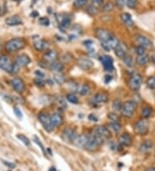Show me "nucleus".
I'll list each match as a JSON object with an SVG mask.
<instances>
[{
    "label": "nucleus",
    "instance_id": "1",
    "mask_svg": "<svg viewBox=\"0 0 155 171\" xmlns=\"http://www.w3.org/2000/svg\"><path fill=\"white\" fill-rule=\"evenodd\" d=\"M19 68L16 63L14 64L10 57L7 56H0V68L9 74H17Z\"/></svg>",
    "mask_w": 155,
    "mask_h": 171
},
{
    "label": "nucleus",
    "instance_id": "2",
    "mask_svg": "<svg viewBox=\"0 0 155 171\" xmlns=\"http://www.w3.org/2000/svg\"><path fill=\"white\" fill-rule=\"evenodd\" d=\"M26 45V42L23 38L16 37L10 39L5 43V49L9 53H13L23 49Z\"/></svg>",
    "mask_w": 155,
    "mask_h": 171
},
{
    "label": "nucleus",
    "instance_id": "3",
    "mask_svg": "<svg viewBox=\"0 0 155 171\" xmlns=\"http://www.w3.org/2000/svg\"><path fill=\"white\" fill-rule=\"evenodd\" d=\"M103 141H104V138H103L100 136H97L95 134L90 135L84 149L89 151H95L98 149L100 145L103 144Z\"/></svg>",
    "mask_w": 155,
    "mask_h": 171
},
{
    "label": "nucleus",
    "instance_id": "4",
    "mask_svg": "<svg viewBox=\"0 0 155 171\" xmlns=\"http://www.w3.org/2000/svg\"><path fill=\"white\" fill-rule=\"evenodd\" d=\"M137 108V103L134 100H127L122 103V107L121 109V116L127 118H130L134 116L135 112Z\"/></svg>",
    "mask_w": 155,
    "mask_h": 171
},
{
    "label": "nucleus",
    "instance_id": "5",
    "mask_svg": "<svg viewBox=\"0 0 155 171\" xmlns=\"http://www.w3.org/2000/svg\"><path fill=\"white\" fill-rule=\"evenodd\" d=\"M141 84H142V76L137 72L133 73L130 76L129 80H128V87L132 91L137 92L140 90Z\"/></svg>",
    "mask_w": 155,
    "mask_h": 171
},
{
    "label": "nucleus",
    "instance_id": "6",
    "mask_svg": "<svg viewBox=\"0 0 155 171\" xmlns=\"http://www.w3.org/2000/svg\"><path fill=\"white\" fill-rule=\"evenodd\" d=\"M135 131L140 136H145L149 132V122L146 118L138 120L135 125Z\"/></svg>",
    "mask_w": 155,
    "mask_h": 171
},
{
    "label": "nucleus",
    "instance_id": "7",
    "mask_svg": "<svg viewBox=\"0 0 155 171\" xmlns=\"http://www.w3.org/2000/svg\"><path fill=\"white\" fill-rule=\"evenodd\" d=\"M78 136L75 130H73V128H66L61 135V137L63 139L64 142L66 143H68V144H73L75 139L77 138V137Z\"/></svg>",
    "mask_w": 155,
    "mask_h": 171
},
{
    "label": "nucleus",
    "instance_id": "8",
    "mask_svg": "<svg viewBox=\"0 0 155 171\" xmlns=\"http://www.w3.org/2000/svg\"><path fill=\"white\" fill-rule=\"evenodd\" d=\"M38 120L39 122L43 125L44 129L48 132H51L54 128L51 125V121H50V115H48L46 113H40L38 114Z\"/></svg>",
    "mask_w": 155,
    "mask_h": 171
},
{
    "label": "nucleus",
    "instance_id": "9",
    "mask_svg": "<svg viewBox=\"0 0 155 171\" xmlns=\"http://www.w3.org/2000/svg\"><path fill=\"white\" fill-rule=\"evenodd\" d=\"M109 101V96L107 94L103 93V92H99L95 95L92 96V98L90 100V103L92 106H96L98 104H104L107 103Z\"/></svg>",
    "mask_w": 155,
    "mask_h": 171
},
{
    "label": "nucleus",
    "instance_id": "10",
    "mask_svg": "<svg viewBox=\"0 0 155 171\" xmlns=\"http://www.w3.org/2000/svg\"><path fill=\"white\" fill-rule=\"evenodd\" d=\"M95 35H96L97 38L101 42H107L109 39H110V38L114 36L113 33L110 32V30H105V29H102V28H98V29L96 30Z\"/></svg>",
    "mask_w": 155,
    "mask_h": 171
},
{
    "label": "nucleus",
    "instance_id": "11",
    "mask_svg": "<svg viewBox=\"0 0 155 171\" xmlns=\"http://www.w3.org/2000/svg\"><path fill=\"white\" fill-rule=\"evenodd\" d=\"M99 60L107 72H111L114 70V65H113L114 61H113L112 57L109 56H102L99 58Z\"/></svg>",
    "mask_w": 155,
    "mask_h": 171
},
{
    "label": "nucleus",
    "instance_id": "12",
    "mask_svg": "<svg viewBox=\"0 0 155 171\" xmlns=\"http://www.w3.org/2000/svg\"><path fill=\"white\" fill-rule=\"evenodd\" d=\"M77 64L78 66L83 70H90L91 68H92L94 62L89 58L80 57L77 60Z\"/></svg>",
    "mask_w": 155,
    "mask_h": 171
},
{
    "label": "nucleus",
    "instance_id": "13",
    "mask_svg": "<svg viewBox=\"0 0 155 171\" xmlns=\"http://www.w3.org/2000/svg\"><path fill=\"white\" fill-rule=\"evenodd\" d=\"M93 134L100 136L104 139H108L111 137V133L110 132V129L105 127V126H103V125H98V126L94 127Z\"/></svg>",
    "mask_w": 155,
    "mask_h": 171
},
{
    "label": "nucleus",
    "instance_id": "14",
    "mask_svg": "<svg viewBox=\"0 0 155 171\" xmlns=\"http://www.w3.org/2000/svg\"><path fill=\"white\" fill-rule=\"evenodd\" d=\"M135 41L140 46H142L146 49H149V48L153 47V42L145 36L137 35V36H135Z\"/></svg>",
    "mask_w": 155,
    "mask_h": 171
},
{
    "label": "nucleus",
    "instance_id": "15",
    "mask_svg": "<svg viewBox=\"0 0 155 171\" xmlns=\"http://www.w3.org/2000/svg\"><path fill=\"white\" fill-rule=\"evenodd\" d=\"M11 86L14 88V90L16 92L19 93V94L24 92V90H25V84H24L23 80L21 78H18V77H16V78L12 79Z\"/></svg>",
    "mask_w": 155,
    "mask_h": 171
},
{
    "label": "nucleus",
    "instance_id": "16",
    "mask_svg": "<svg viewBox=\"0 0 155 171\" xmlns=\"http://www.w3.org/2000/svg\"><path fill=\"white\" fill-rule=\"evenodd\" d=\"M114 52H115V55L118 58L123 59V57L127 55V52H128V47H127L126 43L123 42H120L119 44L117 45V47L114 49Z\"/></svg>",
    "mask_w": 155,
    "mask_h": 171
},
{
    "label": "nucleus",
    "instance_id": "17",
    "mask_svg": "<svg viewBox=\"0 0 155 171\" xmlns=\"http://www.w3.org/2000/svg\"><path fill=\"white\" fill-rule=\"evenodd\" d=\"M59 59V53L56 50H47L43 55V60L47 63L57 61Z\"/></svg>",
    "mask_w": 155,
    "mask_h": 171
},
{
    "label": "nucleus",
    "instance_id": "18",
    "mask_svg": "<svg viewBox=\"0 0 155 171\" xmlns=\"http://www.w3.org/2000/svg\"><path fill=\"white\" fill-rule=\"evenodd\" d=\"M50 121L51 125L54 128L58 127L64 123V118L63 116L59 113H54L50 115Z\"/></svg>",
    "mask_w": 155,
    "mask_h": 171
},
{
    "label": "nucleus",
    "instance_id": "19",
    "mask_svg": "<svg viewBox=\"0 0 155 171\" xmlns=\"http://www.w3.org/2000/svg\"><path fill=\"white\" fill-rule=\"evenodd\" d=\"M118 142L121 146L128 147L132 144V137L128 133H122L120 135L118 138Z\"/></svg>",
    "mask_w": 155,
    "mask_h": 171
},
{
    "label": "nucleus",
    "instance_id": "20",
    "mask_svg": "<svg viewBox=\"0 0 155 171\" xmlns=\"http://www.w3.org/2000/svg\"><path fill=\"white\" fill-rule=\"evenodd\" d=\"M31 60L29 56L25 55V54H22L19 55L16 59V64L18 67H26L30 63Z\"/></svg>",
    "mask_w": 155,
    "mask_h": 171
},
{
    "label": "nucleus",
    "instance_id": "21",
    "mask_svg": "<svg viewBox=\"0 0 155 171\" xmlns=\"http://www.w3.org/2000/svg\"><path fill=\"white\" fill-rule=\"evenodd\" d=\"M64 68H65L64 63L62 61H58L52 62V63H49V67H48V69L51 70L52 72H54V74L55 73H62Z\"/></svg>",
    "mask_w": 155,
    "mask_h": 171
},
{
    "label": "nucleus",
    "instance_id": "22",
    "mask_svg": "<svg viewBox=\"0 0 155 171\" xmlns=\"http://www.w3.org/2000/svg\"><path fill=\"white\" fill-rule=\"evenodd\" d=\"M89 136H90L89 134H83V135L78 136L73 144H75L78 148H84V145L89 138Z\"/></svg>",
    "mask_w": 155,
    "mask_h": 171
},
{
    "label": "nucleus",
    "instance_id": "23",
    "mask_svg": "<svg viewBox=\"0 0 155 171\" xmlns=\"http://www.w3.org/2000/svg\"><path fill=\"white\" fill-rule=\"evenodd\" d=\"M154 148V143L150 140H147L140 144L139 146V151L141 153H148L151 151Z\"/></svg>",
    "mask_w": 155,
    "mask_h": 171
},
{
    "label": "nucleus",
    "instance_id": "24",
    "mask_svg": "<svg viewBox=\"0 0 155 171\" xmlns=\"http://www.w3.org/2000/svg\"><path fill=\"white\" fill-rule=\"evenodd\" d=\"M5 23L9 26H17L22 23V21L17 15H13L5 19Z\"/></svg>",
    "mask_w": 155,
    "mask_h": 171
},
{
    "label": "nucleus",
    "instance_id": "25",
    "mask_svg": "<svg viewBox=\"0 0 155 171\" xmlns=\"http://www.w3.org/2000/svg\"><path fill=\"white\" fill-rule=\"evenodd\" d=\"M121 21L123 22V23H124L127 27L131 28V27H133L134 24H135L133 19L131 18V15L128 14V13H127V12H124V13L121 14Z\"/></svg>",
    "mask_w": 155,
    "mask_h": 171
},
{
    "label": "nucleus",
    "instance_id": "26",
    "mask_svg": "<svg viewBox=\"0 0 155 171\" xmlns=\"http://www.w3.org/2000/svg\"><path fill=\"white\" fill-rule=\"evenodd\" d=\"M34 47L38 51H43L48 48V42L46 40H38L36 42H35Z\"/></svg>",
    "mask_w": 155,
    "mask_h": 171
},
{
    "label": "nucleus",
    "instance_id": "27",
    "mask_svg": "<svg viewBox=\"0 0 155 171\" xmlns=\"http://www.w3.org/2000/svg\"><path fill=\"white\" fill-rule=\"evenodd\" d=\"M78 94L81 96H86V95L90 94L91 93V87L88 84L84 83L83 85H81L78 88Z\"/></svg>",
    "mask_w": 155,
    "mask_h": 171
},
{
    "label": "nucleus",
    "instance_id": "28",
    "mask_svg": "<svg viewBox=\"0 0 155 171\" xmlns=\"http://www.w3.org/2000/svg\"><path fill=\"white\" fill-rule=\"evenodd\" d=\"M149 60H150L149 56L145 54V55H142V56H138L137 58H136V62L140 66H144L147 63H148Z\"/></svg>",
    "mask_w": 155,
    "mask_h": 171
},
{
    "label": "nucleus",
    "instance_id": "29",
    "mask_svg": "<svg viewBox=\"0 0 155 171\" xmlns=\"http://www.w3.org/2000/svg\"><path fill=\"white\" fill-rule=\"evenodd\" d=\"M106 43H107V45L109 46V48L110 49H115L116 47H117V45L119 44V42H120V41L118 40V38L115 37V36H113L112 37L110 38V39H109L107 42H105Z\"/></svg>",
    "mask_w": 155,
    "mask_h": 171
},
{
    "label": "nucleus",
    "instance_id": "30",
    "mask_svg": "<svg viewBox=\"0 0 155 171\" xmlns=\"http://www.w3.org/2000/svg\"><path fill=\"white\" fill-rule=\"evenodd\" d=\"M54 80L58 85H63L66 82V77L62 73H55L54 75Z\"/></svg>",
    "mask_w": 155,
    "mask_h": 171
},
{
    "label": "nucleus",
    "instance_id": "31",
    "mask_svg": "<svg viewBox=\"0 0 155 171\" xmlns=\"http://www.w3.org/2000/svg\"><path fill=\"white\" fill-rule=\"evenodd\" d=\"M153 114V108L150 106H145L144 108H142L141 110V117L143 118H148L152 116Z\"/></svg>",
    "mask_w": 155,
    "mask_h": 171
},
{
    "label": "nucleus",
    "instance_id": "32",
    "mask_svg": "<svg viewBox=\"0 0 155 171\" xmlns=\"http://www.w3.org/2000/svg\"><path fill=\"white\" fill-rule=\"evenodd\" d=\"M109 129L111 130L113 132L118 133L121 130V125L118 122H110L109 124Z\"/></svg>",
    "mask_w": 155,
    "mask_h": 171
},
{
    "label": "nucleus",
    "instance_id": "33",
    "mask_svg": "<svg viewBox=\"0 0 155 171\" xmlns=\"http://www.w3.org/2000/svg\"><path fill=\"white\" fill-rule=\"evenodd\" d=\"M122 60H123L124 64H125L128 68H132V67L134 66V59H133L132 56L127 54L125 56L123 57Z\"/></svg>",
    "mask_w": 155,
    "mask_h": 171
},
{
    "label": "nucleus",
    "instance_id": "34",
    "mask_svg": "<svg viewBox=\"0 0 155 171\" xmlns=\"http://www.w3.org/2000/svg\"><path fill=\"white\" fill-rule=\"evenodd\" d=\"M146 85L147 87V88L154 90L155 89V76H151L148 77L147 81H146Z\"/></svg>",
    "mask_w": 155,
    "mask_h": 171
},
{
    "label": "nucleus",
    "instance_id": "35",
    "mask_svg": "<svg viewBox=\"0 0 155 171\" xmlns=\"http://www.w3.org/2000/svg\"><path fill=\"white\" fill-rule=\"evenodd\" d=\"M114 10V4H113V3H111V2H107V3H105L103 5V7H102V11H103V12H110V11H112Z\"/></svg>",
    "mask_w": 155,
    "mask_h": 171
},
{
    "label": "nucleus",
    "instance_id": "36",
    "mask_svg": "<svg viewBox=\"0 0 155 171\" xmlns=\"http://www.w3.org/2000/svg\"><path fill=\"white\" fill-rule=\"evenodd\" d=\"M66 99L67 101H69V102L72 103V104H78V97L76 96V94H73V93L66 94Z\"/></svg>",
    "mask_w": 155,
    "mask_h": 171
},
{
    "label": "nucleus",
    "instance_id": "37",
    "mask_svg": "<svg viewBox=\"0 0 155 171\" xmlns=\"http://www.w3.org/2000/svg\"><path fill=\"white\" fill-rule=\"evenodd\" d=\"M121 107H122V103H121V101L120 99H115V100L113 101V103H112V109H113L116 113V112L121 111Z\"/></svg>",
    "mask_w": 155,
    "mask_h": 171
},
{
    "label": "nucleus",
    "instance_id": "38",
    "mask_svg": "<svg viewBox=\"0 0 155 171\" xmlns=\"http://www.w3.org/2000/svg\"><path fill=\"white\" fill-rule=\"evenodd\" d=\"M87 11V13L88 14H90L91 16H95V15H97V12H98V8L96 7L95 5H93V4H90L88 7H87V9H86Z\"/></svg>",
    "mask_w": 155,
    "mask_h": 171
},
{
    "label": "nucleus",
    "instance_id": "39",
    "mask_svg": "<svg viewBox=\"0 0 155 171\" xmlns=\"http://www.w3.org/2000/svg\"><path fill=\"white\" fill-rule=\"evenodd\" d=\"M108 118L110 120V122H118L120 123V117L118 116V114L116 112H112L108 114Z\"/></svg>",
    "mask_w": 155,
    "mask_h": 171
},
{
    "label": "nucleus",
    "instance_id": "40",
    "mask_svg": "<svg viewBox=\"0 0 155 171\" xmlns=\"http://www.w3.org/2000/svg\"><path fill=\"white\" fill-rule=\"evenodd\" d=\"M68 88H70L72 92H78L79 87H78V85L76 81L70 80V81H68Z\"/></svg>",
    "mask_w": 155,
    "mask_h": 171
},
{
    "label": "nucleus",
    "instance_id": "41",
    "mask_svg": "<svg viewBox=\"0 0 155 171\" xmlns=\"http://www.w3.org/2000/svg\"><path fill=\"white\" fill-rule=\"evenodd\" d=\"M17 137L19 139L20 141H22L25 145H27V146H29V145H30V142H29V138H28L26 136H24V135H22V134H19V135L17 136Z\"/></svg>",
    "mask_w": 155,
    "mask_h": 171
},
{
    "label": "nucleus",
    "instance_id": "42",
    "mask_svg": "<svg viewBox=\"0 0 155 171\" xmlns=\"http://www.w3.org/2000/svg\"><path fill=\"white\" fill-rule=\"evenodd\" d=\"M34 83L36 86H37L38 87H43L45 86V81L43 80L42 78H40V77H37L34 80Z\"/></svg>",
    "mask_w": 155,
    "mask_h": 171
},
{
    "label": "nucleus",
    "instance_id": "43",
    "mask_svg": "<svg viewBox=\"0 0 155 171\" xmlns=\"http://www.w3.org/2000/svg\"><path fill=\"white\" fill-rule=\"evenodd\" d=\"M72 60H73V56L69 53H66V54H64L61 56V61L62 62H67V63H69L70 61H72Z\"/></svg>",
    "mask_w": 155,
    "mask_h": 171
},
{
    "label": "nucleus",
    "instance_id": "44",
    "mask_svg": "<svg viewBox=\"0 0 155 171\" xmlns=\"http://www.w3.org/2000/svg\"><path fill=\"white\" fill-rule=\"evenodd\" d=\"M135 53L137 56H142L146 54V48L142 47V46H137L135 49Z\"/></svg>",
    "mask_w": 155,
    "mask_h": 171
},
{
    "label": "nucleus",
    "instance_id": "45",
    "mask_svg": "<svg viewBox=\"0 0 155 171\" xmlns=\"http://www.w3.org/2000/svg\"><path fill=\"white\" fill-rule=\"evenodd\" d=\"M39 23L43 25V26H48L49 23H50V21L48 18L47 17H42V18H39Z\"/></svg>",
    "mask_w": 155,
    "mask_h": 171
},
{
    "label": "nucleus",
    "instance_id": "46",
    "mask_svg": "<svg viewBox=\"0 0 155 171\" xmlns=\"http://www.w3.org/2000/svg\"><path fill=\"white\" fill-rule=\"evenodd\" d=\"M87 0H74V5L77 8H82L85 5Z\"/></svg>",
    "mask_w": 155,
    "mask_h": 171
},
{
    "label": "nucleus",
    "instance_id": "47",
    "mask_svg": "<svg viewBox=\"0 0 155 171\" xmlns=\"http://www.w3.org/2000/svg\"><path fill=\"white\" fill-rule=\"evenodd\" d=\"M70 23H71V21H70V18H64L62 21H61V23H60V26L61 27H63V28H68L69 26H70Z\"/></svg>",
    "mask_w": 155,
    "mask_h": 171
},
{
    "label": "nucleus",
    "instance_id": "48",
    "mask_svg": "<svg viewBox=\"0 0 155 171\" xmlns=\"http://www.w3.org/2000/svg\"><path fill=\"white\" fill-rule=\"evenodd\" d=\"M56 99L58 101V103L59 104L60 107H63V108H66V100L61 97V96H56Z\"/></svg>",
    "mask_w": 155,
    "mask_h": 171
},
{
    "label": "nucleus",
    "instance_id": "49",
    "mask_svg": "<svg viewBox=\"0 0 155 171\" xmlns=\"http://www.w3.org/2000/svg\"><path fill=\"white\" fill-rule=\"evenodd\" d=\"M35 143L38 144L39 146H40V148L41 149L42 152L44 153V155H45V156H47V152H46V150H45V148H44L43 144H41V142L39 140V138L37 137H35Z\"/></svg>",
    "mask_w": 155,
    "mask_h": 171
},
{
    "label": "nucleus",
    "instance_id": "50",
    "mask_svg": "<svg viewBox=\"0 0 155 171\" xmlns=\"http://www.w3.org/2000/svg\"><path fill=\"white\" fill-rule=\"evenodd\" d=\"M136 3H137V0H127L126 2V4L128 8L130 9H135L136 5Z\"/></svg>",
    "mask_w": 155,
    "mask_h": 171
},
{
    "label": "nucleus",
    "instance_id": "51",
    "mask_svg": "<svg viewBox=\"0 0 155 171\" xmlns=\"http://www.w3.org/2000/svg\"><path fill=\"white\" fill-rule=\"evenodd\" d=\"M91 4L95 5L97 8L103 4V0H91Z\"/></svg>",
    "mask_w": 155,
    "mask_h": 171
},
{
    "label": "nucleus",
    "instance_id": "52",
    "mask_svg": "<svg viewBox=\"0 0 155 171\" xmlns=\"http://www.w3.org/2000/svg\"><path fill=\"white\" fill-rule=\"evenodd\" d=\"M88 118H89V120H91V121H92V122H97V121H98V118H97V115H95L94 113L89 114Z\"/></svg>",
    "mask_w": 155,
    "mask_h": 171
},
{
    "label": "nucleus",
    "instance_id": "53",
    "mask_svg": "<svg viewBox=\"0 0 155 171\" xmlns=\"http://www.w3.org/2000/svg\"><path fill=\"white\" fill-rule=\"evenodd\" d=\"M83 44H84V46H86L88 49H90L91 46H92V44H93V41H92V40H86V41H84Z\"/></svg>",
    "mask_w": 155,
    "mask_h": 171
},
{
    "label": "nucleus",
    "instance_id": "54",
    "mask_svg": "<svg viewBox=\"0 0 155 171\" xmlns=\"http://www.w3.org/2000/svg\"><path fill=\"white\" fill-rule=\"evenodd\" d=\"M14 113L16 114V116L19 118H22V112L20 111L19 108L17 107H14Z\"/></svg>",
    "mask_w": 155,
    "mask_h": 171
},
{
    "label": "nucleus",
    "instance_id": "55",
    "mask_svg": "<svg viewBox=\"0 0 155 171\" xmlns=\"http://www.w3.org/2000/svg\"><path fill=\"white\" fill-rule=\"evenodd\" d=\"M112 79H113V76L111 75H110V74H108V75H106L104 76V81L107 84L110 83L112 80Z\"/></svg>",
    "mask_w": 155,
    "mask_h": 171
},
{
    "label": "nucleus",
    "instance_id": "56",
    "mask_svg": "<svg viewBox=\"0 0 155 171\" xmlns=\"http://www.w3.org/2000/svg\"><path fill=\"white\" fill-rule=\"evenodd\" d=\"M116 4L120 9H122L124 6V0H116Z\"/></svg>",
    "mask_w": 155,
    "mask_h": 171
},
{
    "label": "nucleus",
    "instance_id": "57",
    "mask_svg": "<svg viewBox=\"0 0 155 171\" xmlns=\"http://www.w3.org/2000/svg\"><path fill=\"white\" fill-rule=\"evenodd\" d=\"M3 164L6 165V166H8V167H10V168H11V169L16 167V164H14V163H9V162H7V161H4V162H3Z\"/></svg>",
    "mask_w": 155,
    "mask_h": 171
},
{
    "label": "nucleus",
    "instance_id": "58",
    "mask_svg": "<svg viewBox=\"0 0 155 171\" xmlns=\"http://www.w3.org/2000/svg\"><path fill=\"white\" fill-rule=\"evenodd\" d=\"M35 74L38 76V77H40V78H43V77L45 76V75H44L41 71H40V70H36V71L35 72Z\"/></svg>",
    "mask_w": 155,
    "mask_h": 171
},
{
    "label": "nucleus",
    "instance_id": "59",
    "mask_svg": "<svg viewBox=\"0 0 155 171\" xmlns=\"http://www.w3.org/2000/svg\"><path fill=\"white\" fill-rule=\"evenodd\" d=\"M31 16H32V18H36V17H38L39 14L37 11H34V12H32L31 13Z\"/></svg>",
    "mask_w": 155,
    "mask_h": 171
},
{
    "label": "nucleus",
    "instance_id": "60",
    "mask_svg": "<svg viewBox=\"0 0 155 171\" xmlns=\"http://www.w3.org/2000/svg\"><path fill=\"white\" fill-rule=\"evenodd\" d=\"M146 171H155V168H148Z\"/></svg>",
    "mask_w": 155,
    "mask_h": 171
},
{
    "label": "nucleus",
    "instance_id": "61",
    "mask_svg": "<svg viewBox=\"0 0 155 171\" xmlns=\"http://www.w3.org/2000/svg\"><path fill=\"white\" fill-rule=\"evenodd\" d=\"M152 61L155 64V55H154V56H152Z\"/></svg>",
    "mask_w": 155,
    "mask_h": 171
},
{
    "label": "nucleus",
    "instance_id": "62",
    "mask_svg": "<svg viewBox=\"0 0 155 171\" xmlns=\"http://www.w3.org/2000/svg\"><path fill=\"white\" fill-rule=\"evenodd\" d=\"M49 171H56V169H55L54 167H53V168H51V169H50V170Z\"/></svg>",
    "mask_w": 155,
    "mask_h": 171
},
{
    "label": "nucleus",
    "instance_id": "63",
    "mask_svg": "<svg viewBox=\"0 0 155 171\" xmlns=\"http://www.w3.org/2000/svg\"><path fill=\"white\" fill-rule=\"evenodd\" d=\"M2 14V9H1V6H0V15Z\"/></svg>",
    "mask_w": 155,
    "mask_h": 171
},
{
    "label": "nucleus",
    "instance_id": "64",
    "mask_svg": "<svg viewBox=\"0 0 155 171\" xmlns=\"http://www.w3.org/2000/svg\"><path fill=\"white\" fill-rule=\"evenodd\" d=\"M12 1H16V2H20V1H22V0H12Z\"/></svg>",
    "mask_w": 155,
    "mask_h": 171
}]
</instances>
